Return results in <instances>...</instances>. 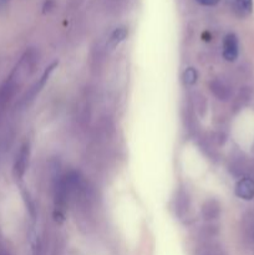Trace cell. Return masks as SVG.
Returning <instances> with one entry per match:
<instances>
[{"label": "cell", "mask_w": 254, "mask_h": 255, "mask_svg": "<svg viewBox=\"0 0 254 255\" xmlns=\"http://www.w3.org/2000/svg\"><path fill=\"white\" fill-rule=\"evenodd\" d=\"M70 202V187L66 174H56L54 178V218L57 223L65 221Z\"/></svg>", "instance_id": "cell-1"}, {"label": "cell", "mask_w": 254, "mask_h": 255, "mask_svg": "<svg viewBox=\"0 0 254 255\" xmlns=\"http://www.w3.org/2000/svg\"><path fill=\"white\" fill-rule=\"evenodd\" d=\"M37 64H39V54L35 49H29L22 54L12 71L10 72V75H12L15 79L24 84L25 80L29 79L34 74Z\"/></svg>", "instance_id": "cell-2"}, {"label": "cell", "mask_w": 254, "mask_h": 255, "mask_svg": "<svg viewBox=\"0 0 254 255\" xmlns=\"http://www.w3.org/2000/svg\"><path fill=\"white\" fill-rule=\"evenodd\" d=\"M21 85V82L15 79L12 75H9L6 80L0 85V120L9 107V105L11 104L12 99L16 96Z\"/></svg>", "instance_id": "cell-3"}, {"label": "cell", "mask_w": 254, "mask_h": 255, "mask_svg": "<svg viewBox=\"0 0 254 255\" xmlns=\"http://www.w3.org/2000/svg\"><path fill=\"white\" fill-rule=\"evenodd\" d=\"M174 208H176V216L178 217L179 221L184 222V223H189L192 221L193 211H192V202L188 192L184 189H179L176 197Z\"/></svg>", "instance_id": "cell-4"}, {"label": "cell", "mask_w": 254, "mask_h": 255, "mask_svg": "<svg viewBox=\"0 0 254 255\" xmlns=\"http://www.w3.org/2000/svg\"><path fill=\"white\" fill-rule=\"evenodd\" d=\"M209 90L219 101H228L233 96V89L228 80L223 77H214L209 81Z\"/></svg>", "instance_id": "cell-5"}, {"label": "cell", "mask_w": 254, "mask_h": 255, "mask_svg": "<svg viewBox=\"0 0 254 255\" xmlns=\"http://www.w3.org/2000/svg\"><path fill=\"white\" fill-rule=\"evenodd\" d=\"M30 159V144L27 142L21 144L19 152L15 158L14 166H12V174H14L15 179H21L25 176L27 166H29Z\"/></svg>", "instance_id": "cell-6"}, {"label": "cell", "mask_w": 254, "mask_h": 255, "mask_svg": "<svg viewBox=\"0 0 254 255\" xmlns=\"http://www.w3.org/2000/svg\"><path fill=\"white\" fill-rule=\"evenodd\" d=\"M57 64H59V62L55 61V62H52V64L50 65V66L46 67V70H45L44 74L41 75V77H40V79L37 80V81L35 82V84L32 85L31 87H30L29 91H27L26 94H25V96L22 97L21 104H24V105L30 104V102H31L32 100H34L35 97H36L37 95H39V92L41 91L42 87L45 86L46 81H47V80H49V77H50V75H51V72L54 71L55 67H57Z\"/></svg>", "instance_id": "cell-7"}, {"label": "cell", "mask_w": 254, "mask_h": 255, "mask_svg": "<svg viewBox=\"0 0 254 255\" xmlns=\"http://www.w3.org/2000/svg\"><path fill=\"white\" fill-rule=\"evenodd\" d=\"M221 204H219V202L214 198L206 199L201 207L202 218L207 222H212L218 219L219 217H221Z\"/></svg>", "instance_id": "cell-8"}, {"label": "cell", "mask_w": 254, "mask_h": 255, "mask_svg": "<svg viewBox=\"0 0 254 255\" xmlns=\"http://www.w3.org/2000/svg\"><path fill=\"white\" fill-rule=\"evenodd\" d=\"M239 55L238 37L234 34H228L223 40V57L227 61H236Z\"/></svg>", "instance_id": "cell-9"}, {"label": "cell", "mask_w": 254, "mask_h": 255, "mask_svg": "<svg viewBox=\"0 0 254 255\" xmlns=\"http://www.w3.org/2000/svg\"><path fill=\"white\" fill-rule=\"evenodd\" d=\"M236 194L243 201H252L254 198V181L249 177H243L236 184Z\"/></svg>", "instance_id": "cell-10"}, {"label": "cell", "mask_w": 254, "mask_h": 255, "mask_svg": "<svg viewBox=\"0 0 254 255\" xmlns=\"http://www.w3.org/2000/svg\"><path fill=\"white\" fill-rule=\"evenodd\" d=\"M128 35V31H127L126 27H117L112 31L111 36H110L109 41H107V47L110 50H114L115 47L119 46L122 41L127 37Z\"/></svg>", "instance_id": "cell-11"}, {"label": "cell", "mask_w": 254, "mask_h": 255, "mask_svg": "<svg viewBox=\"0 0 254 255\" xmlns=\"http://www.w3.org/2000/svg\"><path fill=\"white\" fill-rule=\"evenodd\" d=\"M194 255H226V252L218 244L206 243L199 247V248H197Z\"/></svg>", "instance_id": "cell-12"}, {"label": "cell", "mask_w": 254, "mask_h": 255, "mask_svg": "<svg viewBox=\"0 0 254 255\" xmlns=\"http://www.w3.org/2000/svg\"><path fill=\"white\" fill-rule=\"evenodd\" d=\"M234 10L241 16H247L253 10V0H234Z\"/></svg>", "instance_id": "cell-13"}, {"label": "cell", "mask_w": 254, "mask_h": 255, "mask_svg": "<svg viewBox=\"0 0 254 255\" xmlns=\"http://www.w3.org/2000/svg\"><path fill=\"white\" fill-rule=\"evenodd\" d=\"M182 79H183L184 85H187V86H193L197 82V80H198V72H197V70L194 67H188V69H186L183 71Z\"/></svg>", "instance_id": "cell-14"}, {"label": "cell", "mask_w": 254, "mask_h": 255, "mask_svg": "<svg viewBox=\"0 0 254 255\" xmlns=\"http://www.w3.org/2000/svg\"><path fill=\"white\" fill-rule=\"evenodd\" d=\"M252 97V91L249 87H243V89L239 91L238 96H237L236 99V104H234V107H238V109H241L242 106H244V105L247 104V102L251 100Z\"/></svg>", "instance_id": "cell-15"}, {"label": "cell", "mask_w": 254, "mask_h": 255, "mask_svg": "<svg viewBox=\"0 0 254 255\" xmlns=\"http://www.w3.org/2000/svg\"><path fill=\"white\" fill-rule=\"evenodd\" d=\"M194 106H196L197 112H198L201 116H203L206 114V110H207V101L204 99V96L202 94H194Z\"/></svg>", "instance_id": "cell-16"}, {"label": "cell", "mask_w": 254, "mask_h": 255, "mask_svg": "<svg viewBox=\"0 0 254 255\" xmlns=\"http://www.w3.org/2000/svg\"><path fill=\"white\" fill-rule=\"evenodd\" d=\"M244 227H246V232L248 238L254 243V217L247 216L244 219Z\"/></svg>", "instance_id": "cell-17"}, {"label": "cell", "mask_w": 254, "mask_h": 255, "mask_svg": "<svg viewBox=\"0 0 254 255\" xmlns=\"http://www.w3.org/2000/svg\"><path fill=\"white\" fill-rule=\"evenodd\" d=\"M196 1L203 6H216L221 0H196Z\"/></svg>", "instance_id": "cell-18"}, {"label": "cell", "mask_w": 254, "mask_h": 255, "mask_svg": "<svg viewBox=\"0 0 254 255\" xmlns=\"http://www.w3.org/2000/svg\"><path fill=\"white\" fill-rule=\"evenodd\" d=\"M9 1H10V0H0V7L5 6V5H6Z\"/></svg>", "instance_id": "cell-19"}]
</instances>
